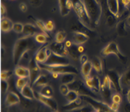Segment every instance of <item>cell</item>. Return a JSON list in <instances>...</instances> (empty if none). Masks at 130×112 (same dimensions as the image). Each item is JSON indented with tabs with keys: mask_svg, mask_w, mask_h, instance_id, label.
I'll list each match as a JSON object with an SVG mask.
<instances>
[{
	"mask_svg": "<svg viewBox=\"0 0 130 112\" xmlns=\"http://www.w3.org/2000/svg\"><path fill=\"white\" fill-rule=\"evenodd\" d=\"M72 2L73 5L72 9L78 20L90 30H93V25L91 22L82 1L80 0H72Z\"/></svg>",
	"mask_w": 130,
	"mask_h": 112,
	"instance_id": "3",
	"label": "cell"
},
{
	"mask_svg": "<svg viewBox=\"0 0 130 112\" xmlns=\"http://www.w3.org/2000/svg\"><path fill=\"white\" fill-rule=\"evenodd\" d=\"M29 84V78H18L15 82V86L17 89L20 91L23 88H24L26 85Z\"/></svg>",
	"mask_w": 130,
	"mask_h": 112,
	"instance_id": "31",
	"label": "cell"
},
{
	"mask_svg": "<svg viewBox=\"0 0 130 112\" xmlns=\"http://www.w3.org/2000/svg\"><path fill=\"white\" fill-rule=\"evenodd\" d=\"M83 99L80 96L75 101L68 102L67 104L64 105L63 107V110L64 111H74L83 105Z\"/></svg>",
	"mask_w": 130,
	"mask_h": 112,
	"instance_id": "18",
	"label": "cell"
},
{
	"mask_svg": "<svg viewBox=\"0 0 130 112\" xmlns=\"http://www.w3.org/2000/svg\"><path fill=\"white\" fill-rule=\"evenodd\" d=\"M102 84H103V85H104L106 87H107V88H110V89H113L111 81H110V79L109 78V77L107 75H105L104 76V78H103V83Z\"/></svg>",
	"mask_w": 130,
	"mask_h": 112,
	"instance_id": "41",
	"label": "cell"
},
{
	"mask_svg": "<svg viewBox=\"0 0 130 112\" xmlns=\"http://www.w3.org/2000/svg\"><path fill=\"white\" fill-rule=\"evenodd\" d=\"M79 60L82 65L85 64V63H86L88 61V56L85 54H82L79 57Z\"/></svg>",
	"mask_w": 130,
	"mask_h": 112,
	"instance_id": "46",
	"label": "cell"
},
{
	"mask_svg": "<svg viewBox=\"0 0 130 112\" xmlns=\"http://www.w3.org/2000/svg\"><path fill=\"white\" fill-rule=\"evenodd\" d=\"M66 35L64 31H58L55 34L54 37V41L58 43H64L66 40Z\"/></svg>",
	"mask_w": 130,
	"mask_h": 112,
	"instance_id": "32",
	"label": "cell"
},
{
	"mask_svg": "<svg viewBox=\"0 0 130 112\" xmlns=\"http://www.w3.org/2000/svg\"><path fill=\"white\" fill-rule=\"evenodd\" d=\"M93 26L98 25L103 14V7L98 0H80Z\"/></svg>",
	"mask_w": 130,
	"mask_h": 112,
	"instance_id": "2",
	"label": "cell"
},
{
	"mask_svg": "<svg viewBox=\"0 0 130 112\" xmlns=\"http://www.w3.org/2000/svg\"><path fill=\"white\" fill-rule=\"evenodd\" d=\"M35 98H36L40 102L49 107L52 110H58V104L52 97L44 96L38 93V91H35Z\"/></svg>",
	"mask_w": 130,
	"mask_h": 112,
	"instance_id": "11",
	"label": "cell"
},
{
	"mask_svg": "<svg viewBox=\"0 0 130 112\" xmlns=\"http://www.w3.org/2000/svg\"><path fill=\"white\" fill-rule=\"evenodd\" d=\"M98 1H100V0H98Z\"/></svg>",
	"mask_w": 130,
	"mask_h": 112,
	"instance_id": "59",
	"label": "cell"
},
{
	"mask_svg": "<svg viewBox=\"0 0 130 112\" xmlns=\"http://www.w3.org/2000/svg\"><path fill=\"white\" fill-rule=\"evenodd\" d=\"M101 54L103 57H107V56L112 55H116L119 59L122 62H126V56L121 52L119 45L114 41H111L104 48L101 50Z\"/></svg>",
	"mask_w": 130,
	"mask_h": 112,
	"instance_id": "5",
	"label": "cell"
},
{
	"mask_svg": "<svg viewBox=\"0 0 130 112\" xmlns=\"http://www.w3.org/2000/svg\"><path fill=\"white\" fill-rule=\"evenodd\" d=\"M69 88L68 86V85H65V84H61V85H60V92H61V94H62L63 95H66L68 93V92L69 91Z\"/></svg>",
	"mask_w": 130,
	"mask_h": 112,
	"instance_id": "43",
	"label": "cell"
},
{
	"mask_svg": "<svg viewBox=\"0 0 130 112\" xmlns=\"http://www.w3.org/2000/svg\"><path fill=\"white\" fill-rule=\"evenodd\" d=\"M10 1H15V0H10Z\"/></svg>",
	"mask_w": 130,
	"mask_h": 112,
	"instance_id": "57",
	"label": "cell"
},
{
	"mask_svg": "<svg viewBox=\"0 0 130 112\" xmlns=\"http://www.w3.org/2000/svg\"><path fill=\"white\" fill-rule=\"evenodd\" d=\"M110 107L111 108L113 112H117L119 111V109L120 107V105L117 104H115V103L111 102V104H110Z\"/></svg>",
	"mask_w": 130,
	"mask_h": 112,
	"instance_id": "48",
	"label": "cell"
},
{
	"mask_svg": "<svg viewBox=\"0 0 130 112\" xmlns=\"http://www.w3.org/2000/svg\"><path fill=\"white\" fill-rule=\"evenodd\" d=\"M48 83V78L45 76V75L41 74L38 76V78L36 79V80L33 82V83L32 84L31 86H32L35 88H41V87L47 85Z\"/></svg>",
	"mask_w": 130,
	"mask_h": 112,
	"instance_id": "23",
	"label": "cell"
},
{
	"mask_svg": "<svg viewBox=\"0 0 130 112\" xmlns=\"http://www.w3.org/2000/svg\"><path fill=\"white\" fill-rule=\"evenodd\" d=\"M52 112H59L58 110H53Z\"/></svg>",
	"mask_w": 130,
	"mask_h": 112,
	"instance_id": "56",
	"label": "cell"
},
{
	"mask_svg": "<svg viewBox=\"0 0 130 112\" xmlns=\"http://www.w3.org/2000/svg\"><path fill=\"white\" fill-rule=\"evenodd\" d=\"M20 92L22 96L28 100L31 101L35 98V91H33L29 84L26 85L24 88H22Z\"/></svg>",
	"mask_w": 130,
	"mask_h": 112,
	"instance_id": "21",
	"label": "cell"
},
{
	"mask_svg": "<svg viewBox=\"0 0 130 112\" xmlns=\"http://www.w3.org/2000/svg\"><path fill=\"white\" fill-rule=\"evenodd\" d=\"M126 95L127 101H128V103H129V104H130V89L128 90V92H126Z\"/></svg>",
	"mask_w": 130,
	"mask_h": 112,
	"instance_id": "53",
	"label": "cell"
},
{
	"mask_svg": "<svg viewBox=\"0 0 130 112\" xmlns=\"http://www.w3.org/2000/svg\"><path fill=\"white\" fill-rule=\"evenodd\" d=\"M107 75L111 81L112 88L116 91V92H119L122 94V89H121L120 86V76L118 72L116 70H110L107 73Z\"/></svg>",
	"mask_w": 130,
	"mask_h": 112,
	"instance_id": "12",
	"label": "cell"
},
{
	"mask_svg": "<svg viewBox=\"0 0 130 112\" xmlns=\"http://www.w3.org/2000/svg\"><path fill=\"white\" fill-rule=\"evenodd\" d=\"M30 75H29V85L31 86L33 82L36 80V79L41 75V70L39 64L35 59V58H32L28 65Z\"/></svg>",
	"mask_w": 130,
	"mask_h": 112,
	"instance_id": "10",
	"label": "cell"
},
{
	"mask_svg": "<svg viewBox=\"0 0 130 112\" xmlns=\"http://www.w3.org/2000/svg\"><path fill=\"white\" fill-rule=\"evenodd\" d=\"M64 44L65 46H66V48L67 49L71 48L72 46L74 45L73 42H72V41H71V40H66L64 42Z\"/></svg>",
	"mask_w": 130,
	"mask_h": 112,
	"instance_id": "49",
	"label": "cell"
},
{
	"mask_svg": "<svg viewBox=\"0 0 130 112\" xmlns=\"http://www.w3.org/2000/svg\"><path fill=\"white\" fill-rule=\"evenodd\" d=\"M125 22H126V26H129V27H130V15L126 18V20H125Z\"/></svg>",
	"mask_w": 130,
	"mask_h": 112,
	"instance_id": "55",
	"label": "cell"
},
{
	"mask_svg": "<svg viewBox=\"0 0 130 112\" xmlns=\"http://www.w3.org/2000/svg\"><path fill=\"white\" fill-rule=\"evenodd\" d=\"M48 48L51 49L52 52L60 55L68 56V49L66 48L64 43H58L54 41L48 44Z\"/></svg>",
	"mask_w": 130,
	"mask_h": 112,
	"instance_id": "14",
	"label": "cell"
},
{
	"mask_svg": "<svg viewBox=\"0 0 130 112\" xmlns=\"http://www.w3.org/2000/svg\"><path fill=\"white\" fill-rule=\"evenodd\" d=\"M23 29H24V25L20 22H15L14 23L12 30L17 33H22Z\"/></svg>",
	"mask_w": 130,
	"mask_h": 112,
	"instance_id": "38",
	"label": "cell"
},
{
	"mask_svg": "<svg viewBox=\"0 0 130 112\" xmlns=\"http://www.w3.org/2000/svg\"><path fill=\"white\" fill-rule=\"evenodd\" d=\"M11 76V72L9 70H3L1 73V80L8 81Z\"/></svg>",
	"mask_w": 130,
	"mask_h": 112,
	"instance_id": "44",
	"label": "cell"
},
{
	"mask_svg": "<svg viewBox=\"0 0 130 112\" xmlns=\"http://www.w3.org/2000/svg\"><path fill=\"white\" fill-rule=\"evenodd\" d=\"M92 70L93 66L91 61H89V60H88V61L86 63L82 64V67H81L80 71L84 78L90 76Z\"/></svg>",
	"mask_w": 130,
	"mask_h": 112,
	"instance_id": "24",
	"label": "cell"
},
{
	"mask_svg": "<svg viewBox=\"0 0 130 112\" xmlns=\"http://www.w3.org/2000/svg\"><path fill=\"white\" fill-rule=\"evenodd\" d=\"M14 23L11 20L6 17H3L1 20V30L3 33H7L12 30Z\"/></svg>",
	"mask_w": 130,
	"mask_h": 112,
	"instance_id": "22",
	"label": "cell"
},
{
	"mask_svg": "<svg viewBox=\"0 0 130 112\" xmlns=\"http://www.w3.org/2000/svg\"><path fill=\"white\" fill-rule=\"evenodd\" d=\"M1 15H4L6 13V9L3 4H1Z\"/></svg>",
	"mask_w": 130,
	"mask_h": 112,
	"instance_id": "52",
	"label": "cell"
},
{
	"mask_svg": "<svg viewBox=\"0 0 130 112\" xmlns=\"http://www.w3.org/2000/svg\"><path fill=\"white\" fill-rule=\"evenodd\" d=\"M126 26V22L124 21H120L117 25V30L118 31V33L120 35H122L123 32H126L125 30V26Z\"/></svg>",
	"mask_w": 130,
	"mask_h": 112,
	"instance_id": "39",
	"label": "cell"
},
{
	"mask_svg": "<svg viewBox=\"0 0 130 112\" xmlns=\"http://www.w3.org/2000/svg\"><path fill=\"white\" fill-rule=\"evenodd\" d=\"M45 28L48 32H52L55 28V24L52 20H48L45 22Z\"/></svg>",
	"mask_w": 130,
	"mask_h": 112,
	"instance_id": "42",
	"label": "cell"
},
{
	"mask_svg": "<svg viewBox=\"0 0 130 112\" xmlns=\"http://www.w3.org/2000/svg\"><path fill=\"white\" fill-rule=\"evenodd\" d=\"M84 82L86 86L93 92H100L101 82L99 77L96 75L90 76L84 78Z\"/></svg>",
	"mask_w": 130,
	"mask_h": 112,
	"instance_id": "9",
	"label": "cell"
},
{
	"mask_svg": "<svg viewBox=\"0 0 130 112\" xmlns=\"http://www.w3.org/2000/svg\"><path fill=\"white\" fill-rule=\"evenodd\" d=\"M41 70L47 71L50 73H57L60 75L66 74V73H74L77 75L78 70L74 66L69 64L67 65L55 66V67H48L44 64H38Z\"/></svg>",
	"mask_w": 130,
	"mask_h": 112,
	"instance_id": "4",
	"label": "cell"
},
{
	"mask_svg": "<svg viewBox=\"0 0 130 112\" xmlns=\"http://www.w3.org/2000/svg\"><path fill=\"white\" fill-rule=\"evenodd\" d=\"M124 112H130V104L128 102V104L124 105L123 108Z\"/></svg>",
	"mask_w": 130,
	"mask_h": 112,
	"instance_id": "50",
	"label": "cell"
},
{
	"mask_svg": "<svg viewBox=\"0 0 130 112\" xmlns=\"http://www.w3.org/2000/svg\"><path fill=\"white\" fill-rule=\"evenodd\" d=\"M34 38H35V40L37 43L41 44V45H45V44H47L48 38L50 37L46 34L42 33V32H40L35 35Z\"/></svg>",
	"mask_w": 130,
	"mask_h": 112,
	"instance_id": "29",
	"label": "cell"
},
{
	"mask_svg": "<svg viewBox=\"0 0 130 112\" xmlns=\"http://www.w3.org/2000/svg\"><path fill=\"white\" fill-rule=\"evenodd\" d=\"M77 75L74 73H66L60 75V79L61 81V84H65L68 85L71 83L76 79Z\"/></svg>",
	"mask_w": 130,
	"mask_h": 112,
	"instance_id": "25",
	"label": "cell"
},
{
	"mask_svg": "<svg viewBox=\"0 0 130 112\" xmlns=\"http://www.w3.org/2000/svg\"><path fill=\"white\" fill-rule=\"evenodd\" d=\"M120 86L122 94H126L128 90L130 89V68L121 75Z\"/></svg>",
	"mask_w": 130,
	"mask_h": 112,
	"instance_id": "13",
	"label": "cell"
},
{
	"mask_svg": "<svg viewBox=\"0 0 130 112\" xmlns=\"http://www.w3.org/2000/svg\"><path fill=\"white\" fill-rule=\"evenodd\" d=\"M9 82L7 81L1 80V92L3 94H6L9 90Z\"/></svg>",
	"mask_w": 130,
	"mask_h": 112,
	"instance_id": "40",
	"label": "cell"
},
{
	"mask_svg": "<svg viewBox=\"0 0 130 112\" xmlns=\"http://www.w3.org/2000/svg\"><path fill=\"white\" fill-rule=\"evenodd\" d=\"M34 36H23L15 43L13 48V62L16 65H19L20 59L26 52L31 51L36 46Z\"/></svg>",
	"mask_w": 130,
	"mask_h": 112,
	"instance_id": "1",
	"label": "cell"
},
{
	"mask_svg": "<svg viewBox=\"0 0 130 112\" xmlns=\"http://www.w3.org/2000/svg\"><path fill=\"white\" fill-rule=\"evenodd\" d=\"M58 6L60 9V13L62 16H66L69 13V11L66 8V0H58Z\"/></svg>",
	"mask_w": 130,
	"mask_h": 112,
	"instance_id": "34",
	"label": "cell"
},
{
	"mask_svg": "<svg viewBox=\"0 0 130 112\" xmlns=\"http://www.w3.org/2000/svg\"><path fill=\"white\" fill-rule=\"evenodd\" d=\"M107 9L110 14L118 19L120 17V0H106Z\"/></svg>",
	"mask_w": 130,
	"mask_h": 112,
	"instance_id": "15",
	"label": "cell"
},
{
	"mask_svg": "<svg viewBox=\"0 0 130 112\" xmlns=\"http://www.w3.org/2000/svg\"><path fill=\"white\" fill-rule=\"evenodd\" d=\"M77 51L79 52V54H84V51H85V48H84V46L83 45H79L77 46Z\"/></svg>",
	"mask_w": 130,
	"mask_h": 112,
	"instance_id": "51",
	"label": "cell"
},
{
	"mask_svg": "<svg viewBox=\"0 0 130 112\" xmlns=\"http://www.w3.org/2000/svg\"><path fill=\"white\" fill-rule=\"evenodd\" d=\"M29 4L33 8H38L42 3V0H28Z\"/></svg>",
	"mask_w": 130,
	"mask_h": 112,
	"instance_id": "45",
	"label": "cell"
},
{
	"mask_svg": "<svg viewBox=\"0 0 130 112\" xmlns=\"http://www.w3.org/2000/svg\"><path fill=\"white\" fill-rule=\"evenodd\" d=\"M64 97L66 98V101H68V102H70L75 101L78 97H79L80 94L76 91L69 90L68 93L66 94Z\"/></svg>",
	"mask_w": 130,
	"mask_h": 112,
	"instance_id": "35",
	"label": "cell"
},
{
	"mask_svg": "<svg viewBox=\"0 0 130 112\" xmlns=\"http://www.w3.org/2000/svg\"><path fill=\"white\" fill-rule=\"evenodd\" d=\"M20 97L18 94L13 91H9L7 92L5 99V104L8 107L15 105L20 103Z\"/></svg>",
	"mask_w": 130,
	"mask_h": 112,
	"instance_id": "20",
	"label": "cell"
},
{
	"mask_svg": "<svg viewBox=\"0 0 130 112\" xmlns=\"http://www.w3.org/2000/svg\"><path fill=\"white\" fill-rule=\"evenodd\" d=\"M122 102V97L121 95V94L119 92H116L112 94L111 97V102L115 103V104H117L120 105Z\"/></svg>",
	"mask_w": 130,
	"mask_h": 112,
	"instance_id": "37",
	"label": "cell"
},
{
	"mask_svg": "<svg viewBox=\"0 0 130 112\" xmlns=\"http://www.w3.org/2000/svg\"><path fill=\"white\" fill-rule=\"evenodd\" d=\"M19 9L22 12H26L28 10V7L26 6V4L25 3L21 2L19 4Z\"/></svg>",
	"mask_w": 130,
	"mask_h": 112,
	"instance_id": "47",
	"label": "cell"
},
{
	"mask_svg": "<svg viewBox=\"0 0 130 112\" xmlns=\"http://www.w3.org/2000/svg\"><path fill=\"white\" fill-rule=\"evenodd\" d=\"M112 90L110 88H107L101 84V90H100V92H101L102 96L104 99L105 102L107 103L108 101H111V97L112 95Z\"/></svg>",
	"mask_w": 130,
	"mask_h": 112,
	"instance_id": "28",
	"label": "cell"
},
{
	"mask_svg": "<svg viewBox=\"0 0 130 112\" xmlns=\"http://www.w3.org/2000/svg\"><path fill=\"white\" fill-rule=\"evenodd\" d=\"M51 74L52 75V77L55 79L58 78H60V75L57 73H51Z\"/></svg>",
	"mask_w": 130,
	"mask_h": 112,
	"instance_id": "54",
	"label": "cell"
},
{
	"mask_svg": "<svg viewBox=\"0 0 130 112\" xmlns=\"http://www.w3.org/2000/svg\"><path fill=\"white\" fill-rule=\"evenodd\" d=\"M41 30L35 24L31 23H27L24 25V29L23 31V36H34L36 34L40 33Z\"/></svg>",
	"mask_w": 130,
	"mask_h": 112,
	"instance_id": "17",
	"label": "cell"
},
{
	"mask_svg": "<svg viewBox=\"0 0 130 112\" xmlns=\"http://www.w3.org/2000/svg\"><path fill=\"white\" fill-rule=\"evenodd\" d=\"M89 36L87 34L81 32H73L72 41L77 46L83 45L88 40Z\"/></svg>",
	"mask_w": 130,
	"mask_h": 112,
	"instance_id": "16",
	"label": "cell"
},
{
	"mask_svg": "<svg viewBox=\"0 0 130 112\" xmlns=\"http://www.w3.org/2000/svg\"><path fill=\"white\" fill-rule=\"evenodd\" d=\"M14 74L17 77L22 78H29L30 72L28 67L18 65L15 68Z\"/></svg>",
	"mask_w": 130,
	"mask_h": 112,
	"instance_id": "19",
	"label": "cell"
},
{
	"mask_svg": "<svg viewBox=\"0 0 130 112\" xmlns=\"http://www.w3.org/2000/svg\"><path fill=\"white\" fill-rule=\"evenodd\" d=\"M77 46L74 45L72 46L71 48L68 49V55L70 56L71 57H72V59L74 60H77L78 59H79V52L77 51Z\"/></svg>",
	"mask_w": 130,
	"mask_h": 112,
	"instance_id": "33",
	"label": "cell"
},
{
	"mask_svg": "<svg viewBox=\"0 0 130 112\" xmlns=\"http://www.w3.org/2000/svg\"><path fill=\"white\" fill-rule=\"evenodd\" d=\"M38 92L45 97H52L54 95V90L50 85H47L39 88Z\"/></svg>",
	"mask_w": 130,
	"mask_h": 112,
	"instance_id": "27",
	"label": "cell"
},
{
	"mask_svg": "<svg viewBox=\"0 0 130 112\" xmlns=\"http://www.w3.org/2000/svg\"><path fill=\"white\" fill-rule=\"evenodd\" d=\"M93 112H96V111H93Z\"/></svg>",
	"mask_w": 130,
	"mask_h": 112,
	"instance_id": "58",
	"label": "cell"
},
{
	"mask_svg": "<svg viewBox=\"0 0 130 112\" xmlns=\"http://www.w3.org/2000/svg\"><path fill=\"white\" fill-rule=\"evenodd\" d=\"M44 64L48 67H55V66L67 65L70 64V62L68 56L58 55L52 52Z\"/></svg>",
	"mask_w": 130,
	"mask_h": 112,
	"instance_id": "6",
	"label": "cell"
},
{
	"mask_svg": "<svg viewBox=\"0 0 130 112\" xmlns=\"http://www.w3.org/2000/svg\"><path fill=\"white\" fill-rule=\"evenodd\" d=\"M68 86L69 89L77 91L80 94V95H85L94 97L93 92L88 89L86 86V85H84L83 82L80 81L76 79L71 83L69 84Z\"/></svg>",
	"mask_w": 130,
	"mask_h": 112,
	"instance_id": "8",
	"label": "cell"
},
{
	"mask_svg": "<svg viewBox=\"0 0 130 112\" xmlns=\"http://www.w3.org/2000/svg\"><path fill=\"white\" fill-rule=\"evenodd\" d=\"M91 64H92L93 69L97 73H101L103 72V63L102 60L100 57H95L91 60Z\"/></svg>",
	"mask_w": 130,
	"mask_h": 112,
	"instance_id": "26",
	"label": "cell"
},
{
	"mask_svg": "<svg viewBox=\"0 0 130 112\" xmlns=\"http://www.w3.org/2000/svg\"><path fill=\"white\" fill-rule=\"evenodd\" d=\"M32 20H33L34 22H35V24L38 26V29L41 30V32H42V33L46 34L47 35H48V36L50 37L49 33H48V32H47L46 30V28H45V22H44L42 20H40V19H35L34 18V17H32Z\"/></svg>",
	"mask_w": 130,
	"mask_h": 112,
	"instance_id": "30",
	"label": "cell"
},
{
	"mask_svg": "<svg viewBox=\"0 0 130 112\" xmlns=\"http://www.w3.org/2000/svg\"><path fill=\"white\" fill-rule=\"evenodd\" d=\"M94 111H95V110L93 107L90 104H88L87 105L81 106L79 108L72 111V112H93Z\"/></svg>",
	"mask_w": 130,
	"mask_h": 112,
	"instance_id": "36",
	"label": "cell"
},
{
	"mask_svg": "<svg viewBox=\"0 0 130 112\" xmlns=\"http://www.w3.org/2000/svg\"><path fill=\"white\" fill-rule=\"evenodd\" d=\"M48 46V43L41 46L35 53L34 58L38 64H44L52 53Z\"/></svg>",
	"mask_w": 130,
	"mask_h": 112,
	"instance_id": "7",
	"label": "cell"
}]
</instances>
